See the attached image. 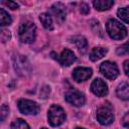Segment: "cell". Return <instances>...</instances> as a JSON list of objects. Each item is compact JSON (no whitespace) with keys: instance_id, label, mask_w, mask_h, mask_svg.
I'll list each match as a JSON object with an SVG mask.
<instances>
[{"instance_id":"obj_30","label":"cell","mask_w":129,"mask_h":129,"mask_svg":"<svg viewBox=\"0 0 129 129\" xmlns=\"http://www.w3.org/2000/svg\"><path fill=\"white\" fill-rule=\"evenodd\" d=\"M41 129H46V128H41Z\"/></svg>"},{"instance_id":"obj_17","label":"cell","mask_w":129,"mask_h":129,"mask_svg":"<svg viewBox=\"0 0 129 129\" xmlns=\"http://www.w3.org/2000/svg\"><path fill=\"white\" fill-rule=\"evenodd\" d=\"M39 20H40V22L42 23V25H43V27H44L45 29H47V30H52V29H53L52 19H51V17H50L49 14H47V13H42V14H40Z\"/></svg>"},{"instance_id":"obj_26","label":"cell","mask_w":129,"mask_h":129,"mask_svg":"<svg viewBox=\"0 0 129 129\" xmlns=\"http://www.w3.org/2000/svg\"><path fill=\"white\" fill-rule=\"evenodd\" d=\"M48 94H49V87L44 86V87L41 89V92H40V96H41V98L45 99L46 97H48Z\"/></svg>"},{"instance_id":"obj_11","label":"cell","mask_w":129,"mask_h":129,"mask_svg":"<svg viewBox=\"0 0 129 129\" xmlns=\"http://www.w3.org/2000/svg\"><path fill=\"white\" fill-rule=\"evenodd\" d=\"M92 74H93L92 69L79 67L73 71V79L76 82H84V81L88 80L89 78H91Z\"/></svg>"},{"instance_id":"obj_15","label":"cell","mask_w":129,"mask_h":129,"mask_svg":"<svg viewBox=\"0 0 129 129\" xmlns=\"http://www.w3.org/2000/svg\"><path fill=\"white\" fill-rule=\"evenodd\" d=\"M113 4H114L113 0H96V1L93 2L94 7L97 10H100V11L110 9L113 6Z\"/></svg>"},{"instance_id":"obj_18","label":"cell","mask_w":129,"mask_h":129,"mask_svg":"<svg viewBox=\"0 0 129 129\" xmlns=\"http://www.w3.org/2000/svg\"><path fill=\"white\" fill-rule=\"evenodd\" d=\"M12 22V19L10 17V15L3 9H0V23L1 26H5V25H9Z\"/></svg>"},{"instance_id":"obj_1","label":"cell","mask_w":129,"mask_h":129,"mask_svg":"<svg viewBox=\"0 0 129 129\" xmlns=\"http://www.w3.org/2000/svg\"><path fill=\"white\" fill-rule=\"evenodd\" d=\"M19 39L23 43H31L35 39L36 27L35 24L31 21H24L20 24L18 29Z\"/></svg>"},{"instance_id":"obj_14","label":"cell","mask_w":129,"mask_h":129,"mask_svg":"<svg viewBox=\"0 0 129 129\" xmlns=\"http://www.w3.org/2000/svg\"><path fill=\"white\" fill-rule=\"evenodd\" d=\"M73 43L76 44V46L78 47V49L84 53L87 48H88V41L86 40V38L84 36H81V35H76L74 37H72V40H71Z\"/></svg>"},{"instance_id":"obj_29","label":"cell","mask_w":129,"mask_h":129,"mask_svg":"<svg viewBox=\"0 0 129 129\" xmlns=\"http://www.w3.org/2000/svg\"><path fill=\"white\" fill-rule=\"evenodd\" d=\"M76 129H84V128H81V127H78V128H76Z\"/></svg>"},{"instance_id":"obj_21","label":"cell","mask_w":129,"mask_h":129,"mask_svg":"<svg viewBox=\"0 0 129 129\" xmlns=\"http://www.w3.org/2000/svg\"><path fill=\"white\" fill-rule=\"evenodd\" d=\"M118 55H125V54H129V41H127L126 43L122 44L121 46H119L116 50Z\"/></svg>"},{"instance_id":"obj_6","label":"cell","mask_w":129,"mask_h":129,"mask_svg":"<svg viewBox=\"0 0 129 129\" xmlns=\"http://www.w3.org/2000/svg\"><path fill=\"white\" fill-rule=\"evenodd\" d=\"M18 109L22 114H25V115H36L39 112L40 107L34 101L27 100V99H21V100L18 101Z\"/></svg>"},{"instance_id":"obj_16","label":"cell","mask_w":129,"mask_h":129,"mask_svg":"<svg viewBox=\"0 0 129 129\" xmlns=\"http://www.w3.org/2000/svg\"><path fill=\"white\" fill-rule=\"evenodd\" d=\"M107 53V48L105 47H95L90 52V58L93 61H96L100 58H102Z\"/></svg>"},{"instance_id":"obj_4","label":"cell","mask_w":129,"mask_h":129,"mask_svg":"<svg viewBox=\"0 0 129 129\" xmlns=\"http://www.w3.org/2000/svg\"><path fill=\"white\" fill-rule=\"evenodd\" d=\"M48 122L51 126L56 127L61 125L66 120V113L61 107L58 105H51L48 109Z\"/></svg>"},{"instance_id":"obj_7","label":"cell","mask_w":129,"mask_h":129,"mask_svg":"<svg viewBox=\"0 0 129 129\" xmlns=\"http://www.w3.org/2000/svg\"><path fill=\"white\" fill-rule=\"evenodd\" d=\"M100 71L109 80H115L119 75V70H118L116 63H114L112 61H109V60L104 61V62L101 63Z\"/></svg>"},{"instance_id":"obj_24","label":"cell","mask_w":129,"mask_h":129,"mask_svg":"<svg viewBox=\"0 0 129 129\" xmlns=\"http://www.w3.org/2000/svg\"><path fill=\"white\" fill-rule=\"evenodd\" d=\"M1 3L4 4V5H6V6H8L9 8H11V9H13V10L18 8V4H17L16 2H12V1H8V2H6V1H2Z\"/></svg>"},{"instance_id":"obj_19","label":"cell","mask_w":129,"mask_h":129,"mask_svg":"<svg viewBox=\"0 0 129 129\" xmlns=\"http://www.w3.org/2000/svg\"><path fill=\"white\" fill-rule=\"evenodd\" d=\"M117 14H118V17L122 21L129 24V7H123V8L118 9Z\"/></svg>"},{"instance_id":"obj_9","label":"cell","mask_w":129,"mask_h":129,"mask_svg":"<svg viewBox=\"0 0 129 129\" xmlns=\"http://www.w3.org/2000/svg\"><path fill=\"white\" fill-rule=\"evenodd\" d=\"M91 91L98 97H104L108 94V87L102 79H95L91 84Z\"/></svg>"},{"instance_id":"obj_28","label":"cell","mask_w":129,"mask_h":129,"mask_svg":"<svg viewBox=\"0 0 129 129\" xmlns=\"http://www.w3.org/2000/svg\"><path fill=\"white\" fill-rule=\"evenodd\" d=\"M123 68H124V72H125V74L129 77V59H128V60H126V61L124 62Z\"/></svg>"},{"instance_id":"obj_10","label":"cell","mask_w":129,"mask_h":129,"mask_svg":"<svg viewBox=\"0 0 129 129\" xmlns=\"http://www.w3.org/2000/svg\"><path fill=\"white\" fill-rule=\"evenodd\" d=\"M61 66H66V67H69L71 64H73L75 61H76V56L74 54V52L68 48L63 49L61 51V53L56 57H54Z\"/></svg>"},{"instance_id":"obj_5","label":"cell","mask_w":129,"mask_h":129,"mask_svg":"<svg viewBox=\"0 0 129 129\" xmlns=\"http://www.w3.org/2000/svg\"><path fill=\"white\" fill-rule=\"evenodd\" d=\"M97 120L102 125H109L114 121L113 108L109 103L103 104L97 110Z\"/></svg>"},{"instance_id":"obj_27","label":"cell","mask_w":129,"mask_h":129,"mask_svg":"<svg viewBox=\"0 0 129 129\" xmlns=\"http://www.w3.org/2000/svg\"><path fill=\"white\" fill-rule=\"evenodd\" d=\"M122 125L125 127H129V112L125 114V116L122 119Z\"/></svg>"},{"instance_id":"obj_2","label":"cell","mask_w":129,"mask_h":129,"mask_svg":"<svg viewBox=\"0 0 129 129\" xmlns=\"http://www.w3.org/2000/svg\"><path fill=\"white\" fill-rule=\"evenodd\" d=\"M106 28H107L108 34L113 39H116V40L122 39L127 35V30L125 26L121 24L119 21H117L116 19H110L107 22Z\"/></svg>"},{"instance_id":"obj_12","label":"cell","mask_w":129,"mask_h":129,"mask_svg":"<svg viewBox=\"0 0 129 129\" xmlns=\"http://www.w3.org/2000/svg\"><path fill=\"white\" fill-rule=\"evenodd\" d=\"M50 11L52 13V15L54 16L55 20L58 21L59 23H61L64 18H66V9H64V5L62 3H55L51 6L50 8Z\"/></svg>"},{"instance_id":"obj_25","label":"cell","mask_w":129,"mask_h":129,"mask_svg":"<svg viewBox=\"0 0 129 129\" xmlns=\"http://www.w3.org/2000/svg\"><path fill=\"white\" fill-rule=\"evenodd\" d=\"M80 11H81V13H83V14H88V13L90 12L89 5L86 4V3H82L81 6H80Z\"/></svg>"},{"instance_id":"obj_23","label":"cell","mask_w":129,"mask_h":129,"mask_svg":"<svg viewBox=\"0 0 129 129\" xmlns=\"http://www.w3.org/2000/svg\"><path fill=\"white\" fill-rule=\"evenodd\" d=\"M8 112H9V109L6 105H2L1 107V121H4L6 116L8 115Z\"/></svg>"},{"instance_id":"obj_13","label":"cell","mask_w":129,"mask_h":129,"mask_svg":"<svg viewBox=\"0 0 129 129\" xmlns=\"http://www.w3.org/2000/svg\"><path fill=\"white\" fill-rule=\"evenodd\" d=\"M116 94L121 100H129V84L126 82L119 84L116 89Z\"/></svg>"},{"instance_id":"obj_3","label":"cell","mask_w":129,"mask_h":129,"mask_svg":"<svg viewBox=\"0 0 129 129\" xmlns=\"http://www.w3.org/2000/svg\"><path fill=\"white\" fill-rule=\"evenodd\" d=\"M13 66L17 75L20 77H28L31 74L30 62L22 54H15L13 56Z\"/></svg>"},{"instance_id":"obj_20","label":"cell","mask_w":129,"mask_h":129,"mask_svg":"<svg viewBox=\"0 0 129 129\" xmlns=\"http://www.w3.org/2000/svg\"><path fill=\"white\" fill-rule=\"evenodd\" d=\"M11 129H30L28 124L22 119H16L11 124Z\"/></svg>"},{"instance_id":"obj_22","label":"cell","mask_w":129,"mask_h":129,"mask_svg":"<svg viewBox=\"0 0 129 129\" xmlns=\"http://www.w3.org/2000/svg\"><path fill=\"white\" fill-rule=\"evenodd\" d=\"M10 37H11V34H10L9 30H5V29L1 30V40H2V42H6L7 40L10 39Z\"/></svg>"},{"instance_id":"obj_8","label":"cell","mask_w":129,"mask_h":129,"mask_svg":"<svg viewBox=\"0 0 129 129\" xmlns=\"http://www.w3.org/2000/svg\"><path fill=\"white\" fill-rule=\"evenodd\" d=\"M64 99L69 104H71L73 106H76V107L83 106L85 104V101H86L84 95L81 92L77 91V90L67 92L66 95H64Z\"/></svg>"}]
</instances>
